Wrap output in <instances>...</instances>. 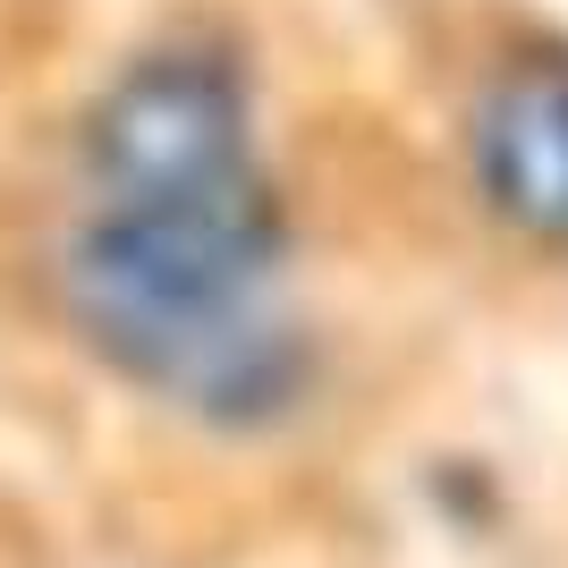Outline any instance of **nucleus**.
Returning <instances> with one entry per match:
<instances>
[{"label": "nucleus", "mask_w": 568, "mask_h": 568, "mask_svg": "<svg viewBox=\"0 0 568 568\" xmlns=\"http://www.w3.org/2000/svg\"><path fill=\"white\" fill-rule=\"evenodd\" d=\"M475 187L500 221L568 237V51H535L475 102Z\"/></svg>", "instance_id": "nucleus-2"}, {"label": "nucleus", "mask_w": 568, "mask_h": 568, "mask_svg": "<svg viewBox=\"0 0 568 568\" xmlns=\"http://www.w3.org/2000/svg\"><path fill=\"white\" fill-rule=\"evenodd\" d=\"M60 297L128 390L213 433L281 425L306 399L288 221L230 43L162 34L94 94L77 128Z\"/></svg>", "instance_id": "nucleus-1"}]
</instances>
